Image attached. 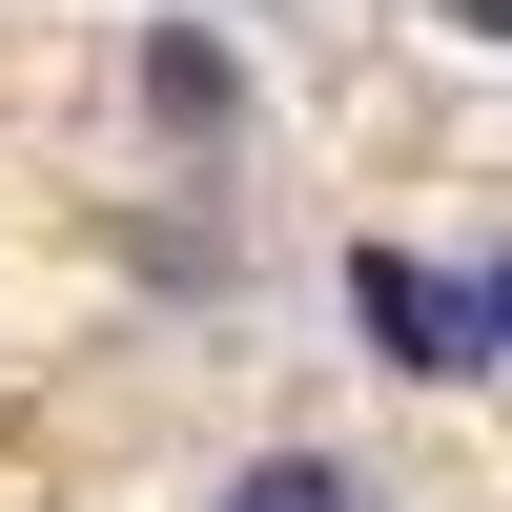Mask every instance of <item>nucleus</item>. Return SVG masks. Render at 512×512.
<instances>
[{"mask_svg": "<svg viewBox=\"0 0 512 512\" xmlns=\"http://www.w3.org/2000/svg\"><path fill=\"white\" fill-rule=\"evenodd\" d=\"M205 512H369V472H328V451H267V472H226Z\"/></svg>", "mask_w": 512, "mask_h": 512, "instance_id": "obj_3", "label": "nucleus"}, {"mask_svg": "<svg viewBox=\"0 0 512 512\" xmlns=\"http://www.w3.org/2000/svg\"><path fill=\"white\" fill-rule=\"evenodd\" d=\"M349 308L390 369H431V390H472V369H512V246L492 267H431V246H349Z\"/></svg>", "mask_w": 512, "mask_h": 512, "instance_id": "obj_1", "label": "nucleus"}, {"mask_svg": "<svg viewBox=\"0 0 512 512\" xmlns=\"http://www.w3.org/2000/svg\"><path fill=\"white\" fill-rule=\"evenodd\" d=\"M144 103H164V123H226L246 82H226V41H205V21H164V41H144Z\"/></svg>", "mask_w": 512, "mask_h": 512, "instance_id": "obj_2", "label": "nucleus"}]
</instances>
